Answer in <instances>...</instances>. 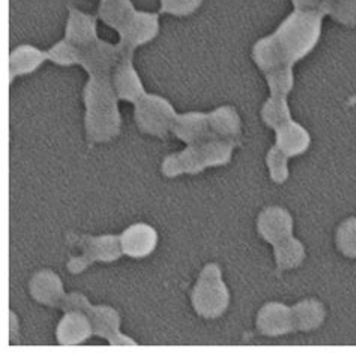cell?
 Instances as JSON below:
<instances>
[{"mask_svg": "<svg viewBox=\"0 0 356 356\" xmlns=\"http://www.w3.org/2000/svg\"><path fill=\"white\" fill-rule=\"evenodd\" d=\"M120 44H108L99 38L86 45H72L60 41L47 51L54 63L68 67L81 65L89 72V81L83 90L86 104V134L90 146L107 143L120 133V113L113 84V71L122 58Z\"/></svg>", "mask_w": 356, "mask_h": 356, "instance_id": "6da1fadb", "label": "cell"}, {"mask_svg": "<svg viewBox=\"0 0 356 356\" xmlns=\"http://www.w3.org/2000/svg\"><path fill=\"white\" fill-rule=\"evenodd\" d=\"M323 15L322 9H295L273 35L257 41L252 59L260 71L265 76L292 71L321 40Z\"/></svg>", "mask_w": 356, "mask_h": 356, "instance_id": "7a4b0ae2", "label": "cell"}, {"mask_svg": "<svg viewBox=\"0 0 356 356\" xmlns=\"http://www.w3.org/2000/svg\"><path fill=\"white\" fill-rule=\"evenodd\" d=\"M98 17L116 29L120 36L119 44L133 51L151 42L159 31L158 14L136 11L131 0H102Z\"/></svg>", "mask_w": 356, "mask_h": 356, "instance_id": "3957f363", "label": "cell"}, {"mask_svg": "<svg viewBox=\"0 0 356 356\" xmlns=\"http://www.w3.org/2000/svg\"><path fill=\"white\" fill-rule=\"evenodd\" d=\"M236 146L224 140H211V142L188 145L185 151L168 155L163 163V173L167 177H175L182 173L195 175L208 167L226 165L233 149Z\"/></svg>", "mask_w": 356, "mask_h": 356, "instance_id": "277c9868", "label": "cell"}, {"mask_svg": "<svg viewBox=\"0 0 356 356\" xmlns=\"http://www.w3.org/2000/svg\"><path fill=\"white\" fill-rule=\"evenodd\" d=\"M59 307L65 313L71 310H80L86 313L93 327V335L102 337V339H106L111 346H136L137 344L134 340L128 339V337H125L119 331L120 317L118 312L113 310L111 307H106V305L93 307L89 304L88 298L80 293L65 295Z\"/></svg>", "mask_w": 356, "mask_h": 356, "instance_id": "5b68a950", "label": "cell"}, {"mask_svg": "<svg viewBox=\"0 0 356 356\" xmlns=\"http://www.w3.org/2000/svg\"><path fill=\"white\" fill-rule=\"evenodd\" d=\"M191 301L197 314L206 318L220 317L227 310L230 295L227 286L222 281L218 265L209 264L203 268L197 283L193 289Z\"/></svg>", "mask_w": 356, "mask_h": 356, "instance_id": "8992f818", "label": "cell"}, {"mask_svg": "<svg viewBox=\"0 0 356 356\" xmlns=\"http://www.w3.org/2000/svg\"><path fill=\"white\" fill-rule=\"evenodd\" d=\"M136 124L145 134L167 137L176 119L173 106L158 95H146L136 102Z\"/></svg>", "mask_w": 356, "mask_h": 356, "instance_id": "52a82bcc", "label": "cell"}, {"mask_svg": "<svg viewBox=\"0 0 356 356\" xmlns=\"http://www.w3.org/2000/svg\"><path fill=\"white\" fill-rule=\"evenodd\" d=\"M76 243L77 247L83 250V254L79 257H72L68 264L70 273L80 274L81 270L90 266L93 261H106V264H111V261L118 260L124 251H122L120 245V236L115 235H106V236H79L77 241H71Z\"/></svg>", "mask_w": 356, "mask_h": 356, "instance_id": "ba28073f", "label": "cell"}, {"mask_svg": "<svg viewBox=\"0 0 356 356\" xmlns=\"http://www.w3.org/2000/svg\"><path fill=\"white\" fill-rule=\"evenodd\" d=\"M172 133L186 145L211 142V140H222L212 128L209 113H197V111L177 115L173 122Z\"/></svg>", "mask_w": 356, "mask_h": 356, "instance_id": "9c48e42d", "label": "cell"}, {"mask_svg": "<svg viewBox=\"0 0 356 356\" xmlns=\"http://www.w3.org/2000/svg\"><path fill=\"white\" fill-rule=\"evenodd\" d=\"M122 49H124V53H122V58L113 71L115 90L119 99L136 104L140 98L146 95V92L142 86V80H140L137 71L133 67L134 51L125 49V47H122Z\"/></svg>", "mask_w": 356, "mask_h": 356, "instance_id": "30bf717a", "label": "cell"}, {"mask_svg": "<svg viewBox=\"0 0 356 356\" xmlns=\"http://www.w3.org/2000/svg\"><path fill=\"white\" fill-rule=\"evenodd\" d=\"M257 229L261 238L273 245H277V243L293 236V220L286 209L280 206H269L259 215Z\"/></svg>", "mask_w": 356, "mask_h": 356, "instance_id": "8fae6325", "label": "cell"}, {"mask_svg": "<svg viewBox=\"0 0 356 356\" xmlns=\"http://www.w3.org/2000/svg\"><path fill=\"white\" fill-rule=\"evenodd\" d=\"M158 235L152 226L145 222H137L129 226L124 233L120 235V245L124 254L142 259L151 254L156 248Z\"/></svg>", "mask_w": 356, "mask_h": 356, "instance_id": "7c38bea8", "label": "cell"}, {"mask_svg": "<svg viewBox=\"0 0 356 356\" xmlns=\"http://www.w3.org/2000/svg\"><path fill=\"white\" fill-rule=\"evenodd\" d=\"M259 331L268 337H278L292 332L293 318L292 308L280 302H269L261 307L257 316Z\"/></svg>", "mask_w": 356, "mask_h": 356, "instance_id": "4fadbf2b", "label": "cell"}, {"mask_svg": "<svg viewBox=\"0 0 356 356\" xmlns=\"http://www.w3.org/2000/svg\"><path fill=\"white\" fill-rule=\"evenodd\" d=\"M93 335V327L88 314L80 310L67 312L56 330V339L62 346H77Z\"/></svg>", "mask_w": 356, "mask_h": 356, "instance_id": "5bb4252c", "label": "cell"}, {"mask_svg": "<svg viewBox=\"0 0 356 356\" xmlns=\"http://www.w3.org/2000/svg\"><path fill=\"white\" fill-rule=\"evenodd\" d=\"M275 147L280 152H283L287 158L304 154L312 143L310 134L307 133V129L296 124L295 120H290L283 127L275 129Z\"/></svg>", "mask_w": 356, "mask_h": 356, "instance_id": "9a60e30c", "label": "cell"}, {"mask_svg": "<svg viewBox=\"0 0 356 356\" xmlns=\"http://www.w3.org/2000/svg\"><path fill=\"white\" fill-rule=\"evenodd\" d=\"M31 295L40 304L59 307L65 298L63 284L53 270H41L31 281Z\"/></svg>", "mask_w": 356, "mask_h": 356, "instance_id": "2e32d148", "label": "cell"}, {"mask_svg": "<svg viewBox=\"0 0 356 356\" xmlns=\"http://www.w3.org/2000/svg\"><path fill=\"white\" fill-rule=\"evenodd\" d=\"M97 17L70 8V20L65 31V41L72 45H86L97 40Z\"/></svg>", "mask_w": 356, "mask_h": 356, "instance_id": "e0dca14e", "label": "cell"}, {"mask_svg": "<svg viewBox=\"0 0 356 356\" xmlns=\"http://www.w3.org/2000/svg\"><path fill=\"white\" fill-rule=\"evenodd\" d=\"M47 59H49V54L32 45L17 47L9 56V81L13 83L15 77L36 71Z\"/></svg>", "mask_w": 356, "mask_h": 356, "instance_id": "ac0fdd59", "label": "cell"}, {"mask_svg": "<svg viewBox=\"0 0 356 356\" xmlns=\"http://www.w3.org/2000/svg\"><path fill=\"white\" fill-rule=\"evenodd\" d=\"M293 327L298 331H312L325 321V308L316 299H305L292 307Z\"/></svg>", "mask_w": 356, "mask_h": 356, "instance_id": "d6986e66", "label": "cell"}, {"mask_svg": "<svg viewBox=\"0 0 356 356\" xmlns=\"http://www.w3.org/2000/svg\"><path fill=\"white\" fill-rule=\"evenodd\" d=\"M275 260L280 269H292L302 264L305 257L304 245L293 236L287 238L286 241L274 245Z\"/></svg>", "mask_w": 356, "mask_h": 356, "instance_id": "ffe728a7", "label": "cell"}, {"mask_svg": "<svg viewBox=\"0 0 356 356\" xmlns=\"http://www.w3.org/2000/svg\"><path fill=\"white\" fill-rule=\"evenodd\" d=\"M261 119L274 131L292 120L286 97L270 95V98L265 102L264 108H261Z\"/></svg>", "mask_w": 356, "mask_h": 356, "instance_id": "44dd1931", "label": "cell"}, {"mask_svg": "<svg viewBox=\"0 0 356 356\" xmlns=\"http://www.w3.org/2000/svg\"><path fill=\"white\" fill-rule=\"evenodd\" d=\"M337 247L344 256L356 259V217L346 220L339 227Z\"/></svg>", "mask_w": 356, "mask_h": 356, "instance_id": "7402d4cb", "label": "cell"}, {"mask_svg": "<svg viewBox=\"0 0 356 356\" xmlns=\"http://www.w3.org/2000/svg\"><path fill=\"white\" fill-rule=\"evenodd\" d=\"M325 14L332 15L344 26H356V0H335L325 9Z\"/></svg>", "mask_w": 356, "mask_h": 356, "instance_id": "603a6c76", "label": "cell"}, {"mask_svg": "<svg viewBox=\"0 0 356 356\" xmlns=\"http://www.w3.org/2000/svg\"><path fill=\"white\" fill-rule=\"evenodd\" d=\"M266 163L269 167V175L273 177L274 182L283 184L287 181L289 177L287 156L283 152H280L275 146L268 152Z\"/></svg>", "mask_w": 356, "mask_h": 356, "instance_id": "cb8c5ba5", "label": "cell"}, {"mask_svg": "<svg viewBox=\"0 0 356 356\" xmlns=\"http://www.w3.org/2000/svg\"><path fill=\"white\" fill-rule=\"evenodd\" d=\"M203 0H161L159 13L172 15H191L200 8Z\"/></svg>", "mask_w": 356, "mask_h": 356, "instance_id": "d4e9b609", "label": "cell"}, {"mask_svg": "<svg viewBox=\"0 0 356 356\" xmlns=\"http://www.w3.org/2000/svg\"><path fill=\"white\" fill-rule=\"evenodd\" d=\"M292 2L295 9H322V0H292Z\"/></svg>", "mask_w": 356, "mask_h": 356, "instance_id": "484cf974", "label": "cell"}, {"mask_svg": "<svg viewBox=\"0 0 356 356\" xmlns=\"http://www.w3.org/2000/svg\"><path fill=\"white\" fill-rule=\"evenodd\" d=\"M335 2V0H322V9H323V13H325V9L330 6V5H332ZM326 15V14H325Z\"/></svg>", "mask_w": 356, "mask_h": 356, "instance_id": "4316f807", "label": "cell"}]
</instances>
